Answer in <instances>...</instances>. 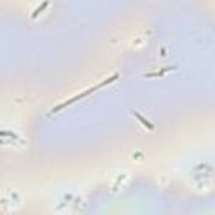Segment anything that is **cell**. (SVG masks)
<instances>
[{
	"label": "cell",
	"mask_w": 215,
	"mask_h": 215,
	"mask_svg": "<svg viewBox=\"0 0 215 215\" xmlns=\"http://www.w3.org/2000/svg\"><path fill=\"white\" fill-rule=\"evenodd\" d=\"M131 114H133V116H135V118H136V119H138V121H140V123H141V124H143V126H145V128H148L150 131H153V130H155V124H153V123H151V121H148V119H146V118H145V116H143V114H140V113H138V111H131Z\"/></svg>",
	"instance_id": "7a4b0ae2"
},
{
	"label": "cell",
	"mask_w": 215,
	"mask_h": 215,
	"mask_svg": "<svg viewBox=\"0 0 215 215\" xmlns=\"http://www.w3.org/2000/svg\"><path fill=\"white\" fill-rule=\"evenodd\" d=\"M175 67L173 66H168V67H165V69H161V71H155V72H145V77H160V76H163L165 72H168V71H173Z\"/></svg>",
	"instance_id": "3957f363"
},
{
	"label": "cell",
	"mask_w": 215,
	"mask_h": 215,
	"mask_svg": "<svg viewBox=\"0 0 215 215\" xmlns=\"http://www.w3.org/2000/svg\"><path fill=\"white\" fill-rule=\"evenodd\" d=\"M47 5H49V0H44V2H42V5H39V7L36 8V10L32 12V15H30V19H37V17L41 15V14H42L44 10H46V8H47Z\"/></svg>",
	"instance_id": "277c9868"
},
{
	"label": "cell",
	"mask_w": 215,
	"mask_h": 215,
	"mask_svg": "<svg viewBox=\"0 0 215 215\" xmlns=\"http://www.w3.org/2000/svg\"><path fill=\"white\" fill-rule=\"evenodd\" d=\"M119 77V74H113L111 77H108V79H104V81H101L99 84H96V86H91L89 89H86V91H82V92H79V94H76L74 97H71V99H66L64 102H61V104H57L56 108H52V111L51 113H57V111H61V109H64V108H67V106H71L72 102H76V101H79V99H82V97H86V96H89V94H92V92H96V91H99L101 87H104V86H108V84H111L113 81H116Z\"/></svg>",
	"instance_id": "6da1fadb"
}]
</instances>
